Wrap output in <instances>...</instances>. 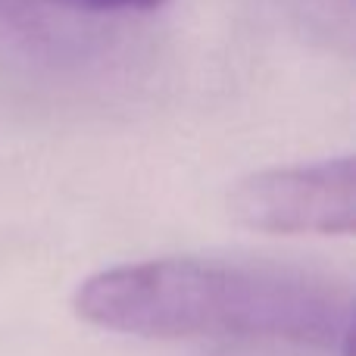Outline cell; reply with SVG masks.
Returning <instances> with one entry per match:
<instances>
[{
    "instance_id": "cell-1",
    "label": "cell",
    "mask_w": 356,
    "mask_h": 356,
    "mask_svg": "<svg viewBox=\"0 0 356 356\" xmlns=\"http://www.w3.org/2000/svg\"><path fill=\"white\" fill-rule=\"evenodd\" d=\"M341 278L275 259L160 257L110 266L75 291L81 322L147 341L350 347Z\"/></svg>"
},
{
    "instance_id": "cell-2",
    "label": "cell",
    "mask_w": 356,
    "mask_h": 356,
    "mask_svg": "<svg viewBox=\"0 0 356 356\" xmlns=\"http://www.w3.org/2000/svg\"><path fill=\"white\" fill-rule=\"evenodd\" d=\"M353 200L356 169L344 154L247 175L232 191V216L259 234L338 238L353 232Z\"/></svg>"
},
{
    "instance_id": "cell-3",
    "label": "cell",
    "mask_w": 356,
    "mask_h": 356,
    "mask_svg": "<svg viewBox=\"0 0 356 356\" xmlns=\"http://www.w3.org/2000/svg\"><path fill=\"white\" fill-rule=\"evenodd\" d=\"M47 3L88 16H122V13H154L166 0H47Z\"/></svg>"
},
{
    "instance_id": "cell-4",
    "label": "cell",
    "mask_w": 356,
    "mask_h": 356,
    "mask_svg": "<svg viewBox=\"0 0 356 356\" xmlns=\"http://www.w3.org/2000/svg\"><path fill=\"white\" fill-rule=\"evenodd\" d=\"M213 356H259V353L247 350V347H234V350H219V353H213Z\"/></svg>"
}]
</instances>
